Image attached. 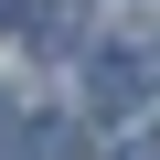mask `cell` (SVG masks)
Returning <instances> with one entry per match:
<instances>
[{"mask_svg":"<svg viewBox=\"0 0 160 160\" xmlns=\"http://www.w3.org/2000/svg\"><path fill=\"white\" fill-rule=\"evenodd\" d=\"M22 160H86V118H22Z\"/></svg>","mask_w":160,"mask_h":160,"instance_id":"6da1fadb","label":"cell"},{"mask_svg":"<svg viewBox=\"0 0 160 160\" xmlns=\"http://www.w3.org/2000/svg\"><path fill=\"white\" fill-rule=\"evenodd\" d=\"M32 43H43V53H53V43L75 53V43H86V0H32Z\"/></svg>","mask_w":160,"mask_h":160,"instance_id":"7a4b0ae2","label":"cell"},{"mask_svg":"<svg viewBox=\"0 0 160 160\" xmlns=\"http://www.w3.org/2000/svg\"><path fill=\"white\" fill-rule=\"evenodd\" d=\"M139 86H149V64H128V53H96V107H139Z\"/></svg>","mask_w":160,"mask_h":160,"instance_id":"3957f363","label":"cell"},{"mask_svg":"<svg viewBox=\"0 0 160 160\" xmlns=\"http://www.w3.org/2000/svg\"><path fill=\"white\" fill-rule=\"evenodd\" d=\"M0 128H11V107H0Z\"/></svg>","mask_w":160,"mask_h":160,"instance_id":"277c9868","label":"cell"}]
</instances>
